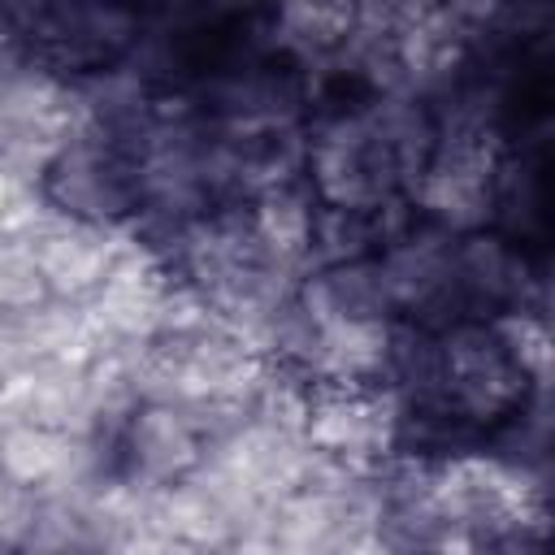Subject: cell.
Here are the masks:
<instances>
[{"label":"cell","instance_id":"obj_1","mask_svg":"<svg viewBox=\"0 0 555 555\" xmlns=\"http://www.w3.org/2000/svg\"><path fill=\"white\" fill-rule=\"evenodd\" d=\"M48 182H65V191L56 195L65 204V212H113V208L126 204L121 173H113V165L91 156V152L65 156L61 169H52Z\"/></svg>","mask_w":555,"mask_h":555}]
</instances>
